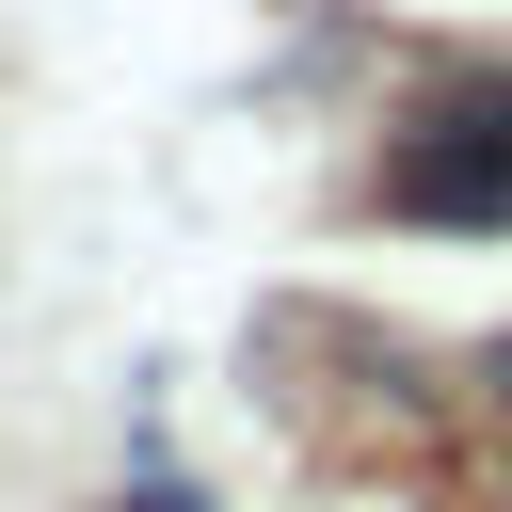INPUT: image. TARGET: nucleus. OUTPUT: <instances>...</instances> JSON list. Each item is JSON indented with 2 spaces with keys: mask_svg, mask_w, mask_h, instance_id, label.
Segmentation results:
<instances>
[{
  "mask_svg": "<svg viewBox=\"0 0 512 512\" xmlns=\"http://www.w3.org/2000/svg\"><path fill=\"white\" fill-rule=\"evenodd\" d=\"M384 208L400 224H512V80L416 96L400 144H384Z\"/></svg>",
  "mask_w": 512,
  "mask_h": 512,
  "instance_id": "obj_1",
  "label": "nucleus"
},
{
  "mask_svg": "<svg viewBox=\"0 0 512 512\" xmlns=\"http://www.w3.org/2000/svg\"><path fill=\"white\" fill-rule=\"evenodd\" d=\"M496 400H512V336H496Z\"/></svg>",
  "mask_w": 512,
  "mask_h": 512,
  "instance_id": "obj_2",
  "label": "nucleus"
}]
</instances>
